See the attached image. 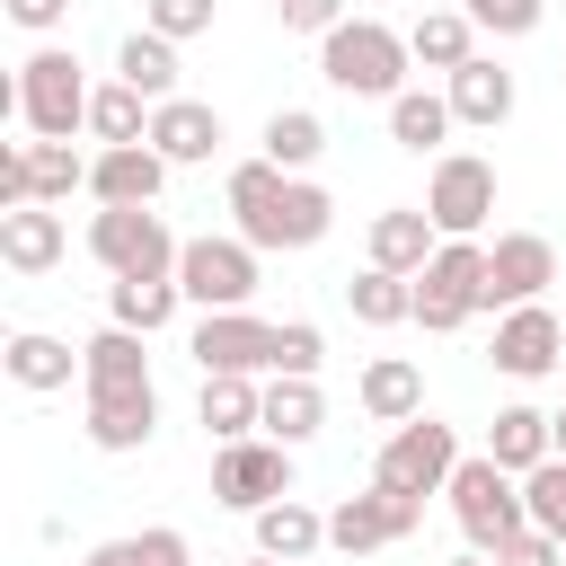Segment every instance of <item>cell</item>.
<instances>
[{
	"label": "cell",
	"mask_w": 566,
	"mask_h": 566,
	"mask_svg": "<svg viewBox=\"0 0 566 566\" xmlns=\"http://www.w3.org/2000/svg\"><path fill=\"white\" fill-rule=\"evenodd\" d=\"M407 35L398 27H380V18H345L336 35H318V71H327V88H345V97H398L407 88Z\"/></svg>",
	"instance_id": "cell-1"
},
{
	"label": "cell",
	"mask_w": 566,
	"mask_h": 566,
	"mask_svg": "<svg viewBox=\"0 0 566 566\" xmlns=\"http://www.w3.org/2000/svg\"><path fill=\"white\" fill-rule=\"evenodd\" d=\"M88 80H80V53H62V44H35L27 62H18V88H9V106H18V124L35 133V142H71L80 124H88Z\"/></svg>",
	"instance_id": "cell-2"
},
{
	"label": "cell",
	"mask_w": 566,
	"mask_h": 566,
	"mask_svg": "<svg viewBox=\"0 0 566 566\" xmlns=\"http://www.w3.org/2000/svg\"><path fill=\"white\" fill-rule=\"evenodd\" d=\"M442 495H451V522H460V539H469V548H486V557H495V548H504V539L531 522V504H522V478H513L504 460H486V451H478V460H460Z\"/></svg>",
	"instance_id": "cell-3"
},
{
	"label": "cell",
	"mask_w": 566,
	"mask_h": 566,
	"mask_svg": "<svg viewBox=\"0 0 566 566\" xmlns=\"http://www.w3.org/2000/svg\"><path fill=\"white\" fill-rule=\"evenodd\" d=\"M88 256H97L106 274H177L186 239H177L150 203H97V212H88Z\"/></svg>",
	"instance_id": "cell-4"
},
{
	"label": "cell",
	"mask_w": 566,
	"mask_h": 566,
	"mask_svg": "<svg viewBox=\"0 0 566 566\" xmlns=\"http://www.w3.org/2000/svg\"><path fill=\"white\" fill-rule=\"evenodd\" d=\"M478 310H486V248H478V239H442L433 265L416 274V327L451 336V327H469Z\"/></svg>",
	"instance_id": "cell-5"
},
{
	"label": "cell",
	"mask_w": 566,
	"mask_h": 566,
	"mask_svg": "<svg viewBox=\"0 0 566 566\" xmlns=\"http://www.w3.org/2000/svg\"><path fill=\"white\" fill-rule=\"evenodd\" d=\"M451 469H460V433H451V424H433V416H407V424L380 442L371 486H398V495H442V486H451Z\"/></svg>",
	"instance_id": "cell-6"
},
{
	"label": "cell",
	"mask_w": 566,
	"mask_h": 566,
	"mask_svg": "<svg viewBox=\"0 0 566 566\" xmlns=\"http://www.w3.org/2000/svg\"><path fill=\"white\" fill-rule=\"evenodd\" d=\"M424 212H433L442 239H478L486 212H495V159H478V150H442L433 177H424Z\"/></svg>",
	"instance_id": "cell-7"
},
{
	"label": "cell",
	"mask_w": 566,
	"mask_h": 566,
	"mask_svg": "<svg viewBox=\"0 0 566 566\" xmlns=\"http://www.w3.org/2000/svg\"><path fill=\"white\" fill-rule=\"evenodd\" d=\"M327 230H336V195L310 186V177H283L256 212H239V239L248 248H318Z\"/></svg>",
	"instance_id": "cell-8"
},
{
	"label": "cell",
	"mask_w": 566,
	"mask_h": 566,
	"mask_svg": "<svg viewBox=\"0 0 566 566\" xmlns=\"http://www.w3.org/2000/svg\"><path fill=\"white\" fill-rule=\"evenodd\" d=\"M274 495H292V442H221L212 451V504H230V513H265Z\"/></svg>",
	"instance_id": "cell-9"
},
{
	"label": "cell",
	"mask_w": 566,
	"mask_h": 566,
	"mask_svg": "<svg viewBox=\"0 0 566 566\" xmlns=\"http://www.w3.org/2000/svg\"><path fill=\"white\" fill-rule=\"evenodd\" d=\"M177 283H186V301L195 310H248V292H256V248L248 239H186V256H177Z\"/></svg>",
	"instance_id": "cell-10"
},
{
	"label": "cell",
	"mask_w": 566,
	"mask_h": 566,
	"mask_svg": "<svg viewBox=\"0 0 566 566\" xmlns=\"http://www.w3.org/2000/svg\"><path fill=\"white\" fill-rule=\"evenodd\" d=\"M424 522V495H398V486H371V495H345L336 513H327V548H345V557H371V548H389V539H407Z\"/></svg>",
	"instance_id": "cell-11"
},
{
	"label": "cell",
	"mask_w": 566,
	"mask_h": 566,
	"mask_svg": "<svg viewBox=\"0 0 566 566\" xmlns=\"http://www.w3.org/2000/svg\"><path fill=\"white\" fill-rule=\"evenodd\" d=\"M495 371L504 380H548L557 371V354H566V318L548 310V301H522V310H504L495 318Z\"/></svg>",
	"instance_id": "cell-12"
},
{
	"label": "cell",
	"mask_w": 566,
	"mask_h": 566,
	"mask_svg": "<svg viewBox=\"0 0 566 566\" xmlns=\"http://www.w3.org/2000/svg\"><path fill=\"white\" fill-rule=\"evenodd\" d=\"M557 283V248L539 230H504L486 248V310H522V301H548Z\"/></svg>",
	"instance_id": "cell-13"
},
{
	"label": "cell",
	"mask_w": 566,
	"mask_h": 566,
	"mask_svg": "<svg viewBox=\"0 0 566 566\" xmlns=\"http://www.w3.org/2000/svg\"><path fill=\"white\" fill-rule=\"evenodd\" d=\"M80 433H88L97 451H142V442L159 433V389H150V380H97Z\"/></svg>",
	"instance_id": "cell-14"
},
{
	"label": "cell",
	"mask_w": 566,
	"mask_h": 566,
	"mask_svg": "<svg viewBox=\"0 0 566 566\" xmlns=\"http://www.w3.org/2000/svg\"><path fill=\"white\" fill-rule=\"evenodd\" d=\"M195 363L203 371H274V327L248 310H203L195 318Z\"/></svg>",
	"instance_id": "cell-15"
},
{
	"label": "cell",
	"mask_w": 566,
	"mask_h": 566,
	"mask_svg": "<svg viewBox=\"0 0 566 566\" xmlns=\"http://www.w3.org/2000/svg\"><path fill=\"white\" fill-rule=\"evenodd\" d=\"M150 150H159L168 168L212 159V150H221V106H203V97H159V106H150Z\"/></svg>",
	"instance_id": "cell-16"
},
{
	"label": "cell",
	"mask_w": 566,
	"mask_h": 566,
	"mask_svg": "<svg viewBox=\"0 0 566 566\" xmlns=\"http://www.w3.org/2000/svg\"><path fill=\"white\" fill-rule=\"evenodd\" d=\"M159 186H168V159L150 142H106L88 159V195L97 203H159Z\"/></svg>",
	"instance_id": "cell-17"
},
{
	"label": "cell",
	"mask_w": 566,
	"mask_h": 566,
	"mask_svg": "<svg viewBox=\"0 0 566 566\" xmlns=\"http://www.w3.org/2000/svg\"><path fill=\"white\" fill-rule=\"evenodd\" d=\"M62 248H71V230H62L53 203H18V212H0V265H9V274H53Z\"/></svg>",
	"instance_id": "cell-18"
},
{
	"label": "cell",
	"mask_w": 566,
	"mask_h": 566,
	"mask_svg": "<svg viewBox=\"0 0 566 566\" xmlns=\"http://www.w3.org/2000/svg\"><path fill=\"white\" fill-rule=\"evenodd\" d=\"M371 265H389V274H424L433 265V248H442V230H433V212L424 203H389V212H371Z\"/></svg>",
	"instance_id": "cell-19"
},
{
	"label": "cell",
	"mask_w": 566,
	"mask_h": 566,
	"mask_svg": "<svg viewBox=\"0 0 566 566\" xmlns=\"http://www.w3.org/2000/svg\"><path fill=\"white\" fill-rule=\"evenodd\" d=\"M195 416H203L212 442H248V433H265V389H256V371H203Z\"/></svg>",
	"instance_id": "cell-20"
},
{
	"label": "cell",
	"mask_w": 566,
	"mask_h": 566,
	"mask_svg": "<svg viewBox=\"0 0 566 566\" xmlns=\"http://www.w3.org/2000/svg\"><path fill=\"white\" fill-rule=\"evenodd\" d=\"M442 97H451V115H460V124L495 133V124L513 115V71H504V62H486V53H469V62L451 71V88H442Z\"/></svg>",
	"instance_id": "cell-21"
},
{
	"label": "cell",
	"mask_w": 566,
	"mask_h": 566,
	"mask_svg": "<svg viewBox=\"0 0 566 566\" xmlns=\"http://www.w3.org/2000/svg\"><path fill=\"white\" fill-rule=\"evenodd\" d=\"M354 398H363L371 424H407V416H424V371H416L407 354H380V363H363Z\"/></svg>",
	"instance_id": "cell-22"
},
{
	"label": "cell",
	"mask_w": 566,
	"mask_h": 566,
	"mask_svg": "<svg viewBox=\"0 0 566 566\" xmlns=\"http://www.w3.org/2000/svg\"><path fill=\"white\" fill-rule=\"evenodd\" d=\"M548 451H557V416H539V407H495V424H486V460H504L513 478H531Z\"/></svg>",
	"instance_id": "cell-23"
},
{
	"label": "cell",
	"mask_w": 566,
	"mask_h": 566,
	"mask_svg": "<svg viewBox=\"0 0 566 566\" xmlns=\"http://www.w3.org/2000/svg\"><path fill=\"white\" fill-rule=\"evenodd\" d=\"M318 424H327V389H318V380H301V371H274V380H265V433L301 451Z\"/></svg>",
	"instance_id": "cell-24"
},
{
	"label": "cell",
	"mask_w": 566,
	"mask_h": 566,
	"mask_svg": "<svg viewBox=\"0 0 566 566\" xmlns=\"http://www.w3.org/2000/svg\"><path fill=\"white\" fill-rule=\"evenodd\" d=\"M407 53H416L424 71H442V80H451V71L478 53V18H469V9H424V18L407 27Z\"/></svg>",
	"instance_id": "cell-25"
},
{
	"label": "cell",
	"mask_w": 566,
	"mask_h": 566,
	"mask_svg": "<svg viewBox=\"0 0 566 566\" xmlns=\"http://www.w3.org/2000/svg\"><path fill=\"white\" fill-rule=\"evenodd\" d=\"M256 548H265V557H301V566H310V557L327 548V513H310L301 495H274V504L256 513Z\"/></svg>",
	"instance_id": "cell-26"
},
{
	"label": "cell",
	"mask_w": 566,
	"mask_h": 566,
	"mask_svg": "<svg viewBox=\"0 0 566 566\" xmlns=\"http://www.w3.org/2000/svg\"><path fill=\"white\" fill-rule=\"evenodd\" d=\"M115 80H133L150 106H159V97H177V44H168L159 27H133V35L115 44Z\"/></svg>",
	"instance_id": "cell-27"
},
{
	"label": "cell",
	"mask_w": 566,
	"mask_h": 566,
	"mask_svg": "<svg viewBox=\"0 0 566 566\" xmlns=\"http://www.w3.org/2000/svg\"><path fill=\"white\" fill-rule=\"evenodd\" d=\"M345 310H354L363 327H398V318H416V274L363 265V274H345Z\"/></svg>",
	"instance_id": "cell-28"
},
{
	"label": "cell",
	"mask_w": 566,
	"mask_h": 566,
	"mask_svg": "<svg viewBox=\"0 0 566 566\" xmlns=\"http://www.w3.org/2000/svg\"><path fill=\"white\" fill-rule=\"evenodd\" d=\"M0 363H9L18 389H71V371H80V354H71L62 336H44V327H18Z\"/></svg>",
	"instance_id": "cell-29"
},
{
	"label": "cell",
	"mask_w": 566,
	"mask_h": 566,
	"mask_svg": "<svg viewBox=\"0 0 566 566\" xmlns=\"http://www.w3.org/2000/svg\"><path fill=\"white\" fill-rule=\"evenodd\" d=\"M451 124H460V115H451V97H433V88H398V97H389V142H398V150H416V159H424V150H442V133H451Z\"/></svg>",
	"instance_id": "cell-30"
},
{
	"label": "cell",
	"mask_w": 566,
	"mask_h": 566,
	"mask_svg": "<svg viewBox=\"0 0 566 566\" xmlns=\"http://www.w3.org/2000/svg\"><path fill=\"white\" fill-rule=\"evenodd\" d=\"M177 301H186V283H177V274H115V327L159 336V327L177 318Z\"/></svg>",
	"instance_id": "cell-31"
},
{
	"label": "cell",
	"mask_w": 566,
	"mask_h": 566,
	"mask_svg": "<svg viewBox=\"0 0 566 566\" xmlns=\"http://www.w3.org/2000/svg\"><path fill=\"white\" fill-rule=\"evenodd\" d=\"M150 336L142 327H97L88 345H80V380L97 389V380H150V354H142Z\"/></svg>",
	"instance_id": "cell-32"
},
{
	"label": "cell",
	"mask_w": 566,
	"mask_h": 566,
	"mask_svg": "<svg viewBox=\"0 0 566 566\" xmlns=\"http://www.w3.org/2000/svg\"><path fill=\"white\" fill-rule=\"evenodd\" d=\"M256 142H265V159H274V168H292V177H301V168H310V159L327 150V124H318L310 106H274Z\"/></svg>",
	"instance_id": "cell-33"
},
{
	"label": "cell",
	"mask_w": 566,
	"mask_h": 566,
	"mask_svg": "<svg viewBox=\"0 0 566 566\" xmlns=\"http://www.w3.org/2000/svg\"><path fill=\"white\" fill-rule=\"evenodd\" d=\"M88 133H97V142H150V97H142L133 80H106V88L88 97Z\"/></svg>",
	"instance_id": "cell-34"
},
{
	"label": "cell",
	"mask_w": 566,
	"mask_h": 566,
	"mask_svg": "<svg viewBox=\"0 0 566 566\" xmlns=\"http://www.w3.org/2000/svg\"><path fill=\"white\" fill-rule=\"evenodd\" d=\"M80 566H186V531L150 522V531H133V539H97Z\"/></svg>",
	"instance_id": "cell-35"
},
{
	"label": "cell",
	"mask_w": 566,
	"mask_h": 566,
	"mask_svg": "<svg viewBox=\"0 0 566 566\" xmlns=\"http://www.w3.org/2000/svg\"><path fill=\"white\" fill-rule=\"evenodd\" d=\"M27 186H35V203H62L71 186H88V159L71 142H27Z\"/></svg>",
	"instance_id": "cell-36"
},
{
	"label": "cell",
	"mask_w": 566,
	"mask_h": 566,
	"mask_svg": "<svg viewBox=\"0 0 566 566\" xmlns=\"http://www.w3.org/2000/svg\"><path fill=\"white\" fill-rule=\"evenodd\" d=\"M522 504H531V522H539L548 539H566V451H548V460L522 478Z\"/></svg>",
	"instance_id": "cell-37"
},
{
	"label": "cell",
	"mask_w": 566,
	"mask_h": 566,
	"mask_svg": "<svg viewBox=\"0 0 566 566\" xmlns=\"http://www.w3.org/2000/svg\"><path fill=\"white\" fill-rule=\"evenodd\" d=\"M318 363H327V336H318L310 318H283V327H274V371H301V380H318Z\"/></svg>",
	"instance_id": "cell-38"
},
{
	"label": "cell",
	"mask_w": 566,
	"mask_h": 566,
	"mask_svg": "<svg viewBox=\"0 0 566 566\" xmlns=\"http://www.w3.org/2000/svg\"><path fill=\"white\" fill-rule=\"evenodd\" d=\"M142 27H159L168 44H186V35H212V0H150V9H142Z\"/></svg>",
	"instance_id": "cell-39"
},
{
	"label": "cell",
	"mask_w": 566,
	"mask_h": 566,
	"mask_svg": "<svg viewBox=\"0 0 566 566\" xmlns=\"http://www.w3.org/2000/svg\"><path fill=\"white\" fill-rule=\"evenodd\" d=\"M460 9H469V18L486 27V35H531L548 0H460Z\"/></svg>",
	"instance_id": "cell-40"
},
{
	"label": "cell",
	"mask_w": 566,
	"mask_h": 566,
	"mask_svg": "<svg viewBox=\"0 0 566 566\" xmlns=\"http://www.w3.org/2000/svg\"><path fill=\"white\" fill-rule=\"evenodd\" d=\"M557 557H566V539H548L539 522H522V531L495 548V566H557Z\"/></svg>",
	"instance_id": "cell-41"
},
{
	"label": "cell",
	"mask_w": 566,
	"mask_h": 566,
	"mask_svg": "<svg viewBox=\"0 0 566 566\" xmlns=\"http://www.w3.org/2000/svg\"><path fill=\"white\" fill-rule=\"evenodd\" d=\"M283 27L292 35H336L345 27V0H283Z\"/></svg>",
	"instance_id": "cell-42"
},
{
	"label": "cell",
	"mask_w": 566,
	"mask_h": 566,
	"mask_svg": "<svg viewBox=\"0 0 566 566\" xmlns=\"http://www.w3.org/2000/svg\"><path fill=\"white\" fill-rule=\"evenodd\" d=\"M18 203H35V186H27V142H0V212H18Z\"/></svg>",
	"instance_id": "cell-43"
},
{
	"label": "cell",
	"mask_w": 566,
	"mask_h": 566,
	"mask_svg": "<svg viewBox=\"0 0 566 566\" xmlns=\"http://www.w3.org/2000/svg\"><path fill=\"white\" fill-rule=\"evenodd\" d=\"M9 18H18L27 35H53V27L71 18V0H9Z\"/></svg>",
	"instance_id": "cell-44"
},
{
	"label": "cell",
	"mask_w": 566,
	"mask_h": 566,
	"mask_svg": "<svg viewBox=\"0 0 566 566\" xmlns=\"http://www.w3.org/2000/svg\"><path fill=\"white\" fill-rule=\"evenodd\" d=\"M451 566H495V557H486V548H469V557H451Z\"/></svg>",
	"instance_id": "cell-45"
},
{
	"label": "cell",
	"mask_w": 566,
	"mask_h": 566,
	"mask_svg": "<svg viewBox=\"0 0 566 566\" xmlns=\"http://www.w3.org/2000/svg\"><path fill=\"white\" fill-rule=\"evenodd\" d=\"M248 566H301V557H265V548H256V557H248Z\"/></svg>",
	"instance_id": "cell-46"
},
{
	"label": "cell",
	"mask_w": 566,
	"mask_h": 566,
	"mask_svg": "<svg viewBox=\"0 0 566 566\" xmlns=\"http://www.w3.org/2000/svg\"><path fill=\"white\" fill-rule=\"evenodd\" d=\"M557 451H566V407H557Z\"/></svg>",
	"instance_id": "cell-47"
},
{
	"label": "cell",
	"mask_w": 566,
	"mask_h": 566,
	"mask_svg": "<svg viewBox=\"0 0 566 566\" xmlns=\"http://www.w3.org/2000/svg\"><path fill=\"white\" fill-rule=\"evenodd\" d=\"M557 318H566V310H557Z\"/></svg>",
	"instance_id": "cell-48"
}]
</instances>
